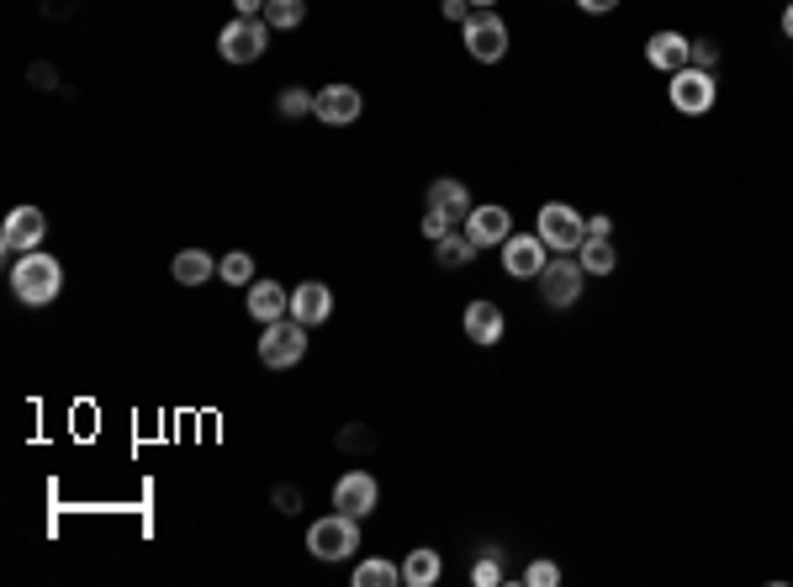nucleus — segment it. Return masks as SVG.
Segmentation results:
<instances>
[{"mask_svg": "<svg viewBox=\"0 0 793 587\" xmlns=\"http://www.w3.org/2000/svg\"><path fill=\"white\" fill-rule=\"evenodd\" d=\"M169 270H175V281H180V286H207V281L217 275V260L207 254V249H180Z\"/></svg>", "mask_w": 793, "mask_h": 587, "instance_id": "aec40b11", "label": "nucleus"}, {"mask_svg": "<svg viewBox=\"0 0 793 587\" xmlns=\"http://www.w3.org/2000/svg\"><path fill=\"white\" fill-rule=\"evenodd\" d=\"M338 444H344V450H365V444H376V440H371L365 429H344V440Z\"/></svg>", "mask_w": 793, "mask_h": 587, "instance_id": "72a5a7b5", "label": "nucleus"}, {"mask_svg": "<svg viewBox=\"0 0 793 587\" xmlns=\"http://www.w3.org/2000/svg\"><path fill=\"white\" fill-rule=\"evenodd\" d=\"M460 328H466V339H471V344H481V349H492V344L503 339L508 318H503V307H498V302H487V296H477V302L466 307V318H460Z\"/></svg>", "mask_w": 793, "mask_h": 587, "instance_id": "4468645a", "label": "nucleus"}, {"mask_svg": "<svg viewBox=\"0 0 793 587\" xmlns=\"http://www.w3.org/2000/svg\"><path fill=\"white\" fill-rule=\"evenodd\" d=\"M688 53H693V38H682V32H656L646 43V64L661 74H677L688 70Z\"/></svg>", "mask_w": 793, "mask_h": 587, "instance_id": "dca6fc26", "label": "nucleus"}, {"mask_svg": "<svg viewBox=\"0 0 793 587\" xmlns=\"http://www.w3.org/2000/svg\"><path fill=\"white\" fill-rule=\"evenodd\" d=\"M577 260L587 275H614V270H619V249H614V239H593V233H587L577 249Z\"/></svg>", "mask_w": 793, "mask_h": 587, "instance_id": "412c9836", "label": "nucleus"}, {"mask_svg": "<svg viewBox=\"0 0 793 587\" xmlns=\"http://www.w3.org/2000/svg\"><path fill=\"white\" fill-rule=\"evenodd\" d=\"M217 275H222L228 286H243V292H249V286L260 281V275H254V254H243V249H233V254H222V265H217Z\"/></svg>", "mask_w": 793, "mask_h": 587, "instance_id": "393cba45", "label": "nucleus"}, {"mask_svg": "<svg viewBox=\"0 0 793 587\" xmlns=\"http://www.w3.org/2000/svg\"><path fill=\"white\" fill-rule=\"evenodd\" d=\"M376 503H382V488H376V476L371 471H344L334 482V509L349 518H371L376 514Z\"/></svg>", "mask_w": 793, "mask_h": 587, "instance_id": "9d476101", "label": "nucleus"}, {"mask_svg": "<svg viewBox=\"0 0 793 587\" xmlns=\"http://www.w3.org/2000/svg\"><path fill=\"white\" fill-rule=\"evenodd\" d=\"M302 355H307V323L302 318H275V323H264V334H260V360L270 370H291V366H302Z\"/></svg>", "mask_w": 793, "mask_h": 587, "instance_id": "f03ea898", "label": "nucleus"}, {"mask_svg": "<svg viewBox=\"0 0 793 587\" xmlns=\"http://www.w3.org/2000/svg\"><path fill=\"white\" fill-rule=\"evenodd\" d=\"M313 106H317V96L302 91V85H286V91L275 96V112H281V117H313Z\"/></svg>", "mask_w": 793, "mask_h": 587, "instance_id": "a878e982", "label": "nucleus"}, {"mask_svg": "<svg viewBox=\"0 0 793 587\" xmlns=\"http://www.w3.org/2000/svg\"><path fill=\"white\" fill-rule=\"evenodd\" d=\"M439 577H445V556H439L434 545L408 551V562H403V583H408V587H434Z\"/></svg>", "mask_w": 793, "mask_h": 587, "instance_id": "6ab92c4d", "label": "nucleus"}, {"mask_svg": "<svg viewBox=\"0 0 793 587\" xmlns=\"http://www.w3.org/2000/svg\"><path fill=\"white\" fill-rule=\"evenodd\" d=\"M429 207H434V212H445L450 222H466V218H471V191H466V180H434V186H429Z\"/></svg>", "mask_w": 793, "mask_h": 587, "instance_id": "f3484780", "label": "nucleus"}, {"mask_svg": "<svg viewBox=\"0 0 793 587\" xmlns=\"http://www.w3.org/2000/svg\"><path fill=\"white\" fill-rule=\"evenodd\" d=\"M239 6V17H264V0H233Z\"/></svg>", "mask_w": 793, "mask_h": 587, "instance_id": "c9c22d12", "label": "nucleus"}, {"mask_svg": "<svg viewBox=\"0 0 793 587\" xmlns=\"http://www.w3.org/2000/svg\"><path fill=\"white\" fill-rule=\"evenodd\" d=\"M466 239L477 249H503L513 239V212L508 207H471V218H466Z\"/></svg>", "mask_w": 793, "mask_h": 587, "instance_id": "ddd939ff", "label": "nucleus"}, {"mask_svg": "<svg viewBox=\"0 0 793 587\" xmlns=\"http://www.w3.org/2000/svg\"><path fill=\"white\" fill-rule=\"evenodd\" d=\"M524 583L529 587H555V583H561V566H555V562H529Z\"/></svg>", "mask_w": 793, "mask_h": 587, "instance_id": "c85d7f7f", "label": "nucleus"}, {"mask_svg": "<svg viewBox=\"0 0 793 587\" xmlns=\"http://www.w3.org/2000/svg\"><path fill=\"white\" fill-rule=\"evenodd\" d=\"M361 112H365V96L355 91V85H323V91H317L313 117H317L323 127H349V123H361Z\"/></svg>", "mask_w": 793, "mask_h": 587, "instance_id": "f8f14e48", "label": "nucleus"}, {"mask_svg": "<svg viewBox=\"0 0 793 587\" xmlns=\"http://www.w3.org/2000/svg\"><path fill=\"white\" fill-rule=\"evenodd\" d=\"M249 313H254L260 323L286 318V313H291V292H286V286H275V281H254V286H249Z\"/></svg>", "mask_w": 793, "mask_h": 587, "instance_id": "a211bd4d", "label": "nucleus"}, {"mask_svg": "<svg viewBox=\"0 0 793 587\" xmlns=\"http://www.w3.org/2000/svg\"><path fill=\"white\" fill-rule=\"evenodd\" d=\"M587 233H593V239H614V218H587Z\"/></svg>", "mask_w": 793, "mask_h": 587, "instance_id": "473e14b6", "label": "nucleus"}, {"mask_svg": "<svg viewBox=\"0 0 793 587\" xmlns=\"http://www.w3.org/2000/svg\"><path fill=\"white\" fill-rule=\"evenodd\" d=\"M471 6H477V11H492V6H498V0H471Z\"/></svg>", "mask_w": 793, "mask_h": 587, "instance_id": "58836bf2", "label": "nucleus"}, {"mask_svg": "<svg viewBox=\"0 0 793 587\" xmlns=\"http://www.w3.org/2000/svg\"><path fill=\"white\" fill-rule=\"evenodd\" d=\"M307 551H313L317 562H349L361 551V518H349V514L317 518L313 530H307Z\"/></svg>", "mask_w": 793, "mask_h": 587, "instance_id": "7ed1b4c3", "label": "nucleus"}, {"mask_svg": "<svg viewBox=\"0 0 793 587\" xmlns=\"http://www.w3.org/2000/svg\"><path fill=\"white\" fill-rule=\"evenodd\" d=\"M434 260H439L445 270H460V265H471V260H477V244H471L466 233H456V228H450V233L434 244Z\"/></svg>", "mask_w": 793, "mask_h": 587, "instance_id": "4be33fe9", "label": "nucleus"}, {"mask_svg": "<svg viewBox=\"0 0 793 587\" xmlns=\"http://www.w3.org/2000/svg\"><path fill=\"white\" fill-rule=\"evenodd\" d=\"M291 318H302L307 328L334 318V292L323 286V281H302L296 292H291Z\"/></svg>", "mask_w": 793, "mask_h": 587, "instance_id": "2eb2a0df", "label": "nucleus"}, {"mask_svg": "<svg viewBox=\"0 0 793 587\" xmlns=\"http://www.w3.org/2000/svg\"><path fill=\"white\" fill-rule=\"evenodd\" d=\"M439 11H445V22H471V11H477V6H471V0H445V6H439Z\"/></svg>", "mask_w": 793, "mask_h": 587, "instance_id": "7c9ffc66", "label": "nucleus"}, {"mask_svg": "<svg viewBox=\"0 0 793 587\" xmlns=\"http://www.w3.org/2000/svg\"><path fill=\"white\" fill-rule=\"evenodd\" d=\"M582 292H587V270H582V260H572V254H555L551 265L540 270V296H545V307H555V313L577 307Z\"/></svg>", "mask_w": 793, "mask_h": 587, "instance_id": "20e7f679", "label": "nucleus"}, {"mask_svg": "<svg viewBox=\"0 0 793 587\" xmlns=\"http://www.w3.org/2000/svg\"><path fill=\"white\" fill-rule=\"evenodd\" d=\"M403 583V566L382 562V556H371V562L355 566V587H397Z\"/></svg>", "mask_w": 793, "mask_h": 587, "instance_id": "b1692460", "label": "nucleus"}, {"mask_svg": "<svg viewBox=\"0 0 793 587\" xmlns=\"http://www.w3.org/2000/svg\"><path fill=\"white\" fill-rule=\"evenodd\" d=\"M577 6L587 11V17H608V11H614L619 0H577Z\"/></svg>", "mask_w": 793, "mask_h": 587, "instance_id": "f704fd0d", "label": "nucleus"}, {"mask_svg": "<svg viewBox=\"0 0 793 587\" xmlns=\"http://www.w3.org/2000/svg\"><path fill=\"white\" fill-rule=\"evenodd\" d=\"M43 239H49V218L38 207H11L6 222H0V249L6 254H32V249H43Z\"/></svg>", "mask_w": 793, "mask_h": 587, "instance_id": "1a4fd4ad", "label": "nucleus"}, {"mask_svg": "<svg viewBox=\"0 0 793 587\" xmlns=\"http://www.w3.org/2000/svg\"><path fill=\"white\" fill-rule=\"evenodd\" d=\"M264 49H270V22L264 17H233L217 32V53L228 64H254V59H264Z\"/></svg>", "mask_w": 793, "mask_h": 587, "instance_id": "39448f33", "label": "nucleus"}, {"mask_svg": "<svg viewBox=\"0 0 793 587\" xmlns=\"http://www.w3.org/2000/svg\"><path fill=\"white\" fill-rule=\"evenodd\" d=\"M270 497H275V509H281V514H296V509H302V492L296 488H275Z\"/></svg>", "mask_w": 793, "mask_h": 587, "instance_id": "2f4dec72", "label": "nucleus"}, {"mask_svg": "<svg viewBox=\"0 0 793 587\" xmlns=\"http://www.w3.org/2000/svg\"><path fill=\"white\" fill-rule=\"evenodd\" d=\"M450 228H456V222L445 218V212H424V239H434V244H439V239H445V233H450Z\"/></svg>", "mask_w": 793, "mask_h": 587, "instance_id": "c756f323", "label": "nucleus"}, {"mask_svg": "<svg viewBox=\"0 0 793 587\" xmlns=\"http://www.w3.org/2000/svg\"><path fill=\"white\" fill-rule=\"evenodd\" d=\"M667 96H672V106L682 112V117H703V112H714V101H720V85H714V74L709 70H677L672 80H667Z\"/></svg>", "mask_w": 793, "mask_h": 587, "instance_id": "0eeeda50", "label": "nucleus"}, {"mask_svg": "<svg viewBox=\"0 0 793 587\" xmlns=\"http://www.w3.org/2000/svg\"><path fill=\"white\" fill-rule=\"evenodd\" d=\"M11 292L17 302L27 307H49L53 296L64 292V265L43 254V249H32V254H17V265H11Z\"/></svg>", "mask_w": 793, "mask_h": 587, "instance_id": "f257e3e1", "label": "nucleus"}, {"mask_svg": "<svg viewBox=\"0 0 793 587\" xmlns=\"http://www.w3.org/2000/svg\"><path fill=\"white\" fill-rule=\"evenodd\" d=\"M471 583H477V587H498V583H503V556H498V551L477 556V566H471Z\"/></svg>", "mask_w": 793, "mask_h": 587, "instance_id": "bb28decb", "label": "nucleus"}, {"mask_svg": "<svg viewBox=\"0 0 793 587\" xmlns=\"http://www.w3.org/2000/svg\"><path fill=\"white\" fill-rule=\"evenodd\" d=\"M783 38L793 43V0H789V11H783Z\"/></svg>", "mask_w": 793, "mask_h": 587, "instance_id": "4c0bfd02", "label": "nucleus"}, {"mask_svg": "<svg viewBox=\"0 0 793 587\" xmlns=\"http://www.w3.org/2000/svg\"><path fill=\"white\" fill-rule=\"evenodd\" d=\"M264 22L270 32H291L307 22V0H264Z\"/></svg>", "mask_w": 793, "mask_h": 587, "instance_id": "5701e85b", "label": "nucleus"}, {"mask_svg": "<svg viewBox=\"0 0 793 587\" xmlns=\"http://www.w3.org/2000/svg\"><path fill=\"white\" fill-rule=\"evenodd\" d=\"M545 239L540 233H513L503 244V270L513 275V281H540V270L551 265V254H545Z\"/></svg>", "mask_w": 793, "mask_h": 587, "instance_id": "9b49d317", "label": "nucleus"}, {"mask_svg": "<svg viewBox=\"0 0 793 587\" xmlns=\"http://www.w3.org/2000/svg\"><path fill=\"white\" fill-rule=\"evenodd\" d=\"M32 80H38L43 91H53V70H49V64H38V70H32Z\"/></svg>", "mask_w": 793, "mask_h": 587, "instance_id": "e433bc0d", "label": "nucleus"}, {"mask_svg": "<svg viewBox=\"0 0 793 587\" xmlns=\"http://www.w3.org/2000/svg\"><path fill=\"white\" fill-rule=\"evenodd\" d=\"M688 64H693V70H709V74H714V64H720V43H714V38H693V53H688Z\"/></svg>", "mask_w": 793, "mask_h": 587, "instance_id": "cd10ccee", "label": "nucleus"}, {"mask_svg": "<svg viewBox=\"0 0 793 587\" xmlns=\"http://www.w3.org/2000/svg\"><path fill=\"white\" fill-rule=\"evenodd\" d=\"M534 233H540L555 254H577L582 239H587V218H582L577 207H566V201H545V207H540V222H534Z\"/></svg>", "mask_w": 793, "mask_h": 587, "instance_id": "423d86ee", "label": "nucleus"}, {"mask_svg": "<svg viewBox=\"0 0 793 587\" xmlns=\"http://www.w3.org/2000/svg\"><path fill=\"white\" fill-rule=\"evenodd\" d=\"M460 32H466V53L477 64H498L508 53V22L498 11H471V22L460 27Z\"/></svg>", "mask_w": 793, "mask_h": 587, "instance_id": "6e6552de", "label": "nucleus"}]
</instances>
